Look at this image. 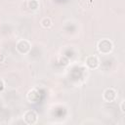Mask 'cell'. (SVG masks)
I'll use <instances>...</instances> for the list:
<instances>
[{"instance_id":"4fadbf2b","label":"cell","mask_w":125,"mask_h":125,"mask_svg":"<svg viewBox=\"0 0 125 125\" xmlns=\"http://www.w3.org/2000/svg\"><path fill=\"white\" fill-rule=\"evenodd\" d=\"M24 1H27V2H28V1H30V0H24Z\"/></svg>"},{"instance_id":"3957f363","label":"cell","mask_w":125,"mask_h":125,"mask_svg":"<svg viewBox=\"0 0 125 125\" xmlns=\"http://www.w3.org/2000/svg\"><path fill=\"white\" fill-rule=\"evenodd\" d=\"M30 48H31L30 43L25 39H21L16 44V49L20 54H23V55L27 54L30 51Z\"/></svg>"},{"instance_id":"ba28073f","label":"cell","mask_w":125,"mask_h":125,"mask_svg":"<svg viewBox=\"0 0 125 125\" xmlns=\"http://www.w3.org/2000/svg\"><path fill=\"white\" fill-rule=\"evenodd\" d=\"M27 7H28L30 10L35 11V10H37V9L39 8V1H38V0H30V1H28V3H27Z\"/></svg>"},{"instance_id":"7a4b0ae2","label":"cell","mask_w":125,"mask_h":125,"mask_svg":"<svg viewBox=\"0 0 125 125\" xmlns=\"http://www.w3.org/2000/svg\"><path fill=\"white\" fill-rule=\"evenodd\" d=\"M22 118H23V121L24 123L28 124V125H33V124H36L37 121H38V114L36 113V111L34 110H26L23 115H22Z\"/></svg>"},{"instance_id":"5b68a950","label":"cell","mask_w":125,"mask_h":125,"mask_svg":"<svg viewBox=\"0 0 125 125\" xmlns=\"http://www.w3.org/2000/svg\"><path fill=\"white\" fill-rule=\"evenodd\" d=\"M85 62H86L87 67L90 68V69H96V68H98L99 65H100V60H99V58H98L97 56H95V55L88 56V57L86 58Z\"/></svg>"},{"instance_id":"6da1fadb","label":"cell","mask_w":125,"mask_h":125,"mask_svg":"<svg viewBox=\"0 0 125 125\" xmlns=\"http://www.w3.org/2000/svg\"><path fill=\"white\" fill-rule=\"evenodd\" d=\"M97 49H98L99 53H101L103 55H107L113 50V44L109 39L104 38L98 42Z\"/></svg>"},{"instance_id":"30bf717a","label":"cell","mask_w":125,"mask_h":125,"mask_svg":"<svg viewBox=\"0 0 125 125\" xmlns=\"http://www.w3.org/2000/svg\"><path fill=\"white\" fill-rule=\"evenodd\" d=\"M124 105H125V102H124V101H122V102L120 103V110H121V112H122V113H124V112H125Z\"/></svg>"},{"instance_id":"52a82bcc","label":"cell","mask_w":125,"mask_h":125,"mask_svg":"<svg viewBox=\"0 0 125 125\" xmlns=\"http://www.w3.org/2000/svg\"><path fill=\"white\" fill-rule=\"evenodd\" d=\"M40 24H41V26L43 28H50L53 25V21H52V20L49 17H45V18H43L41 20Z\"/></svg>"},{"instance_id":"8992f818","label":"cell","mask_w":125,"mask_h":125,"mask_svg":"<svg viewBox=\"0 0 125 125\" xmlns=\"http://www.w3.org/2000/svg\"><path fill=\"white\" fill-rule=\"evenodd\" d=\"M39 97H40V94L39 92L36 90V89H31L28 94H27V99L28 101H30L31 103H35V102H38L39 101Z\"/></svg>"},{"instance_id":"8fae6325","label":"cell","mask_w":125,"mask_h":125,"mask_svg":"<svg viewBox=\"0 0 125 125\" xmlns=\"http://www.w3.org/2000/svg\"><path fill=\"white\" fill-rule=\"evenodd\" d=\"M4 89H5V82L2 79H0V92H2Z\"/></svg>"},{"instance_id":"277c9868","label":"cell","mask_w":125,"mask_h":125,"mask_svg":"<svg viewBox=\"0 0 125 125\" xmlns=\"http://www.w3.org/2000/svg\"><path fill=\"white\" fill-rule=\"evenodd\" d=\"M117 98V93L113 88H107L104 91L103 94V99L104 102L106 103H111L113 101H115Z\"/></svg>"},{"instance_id":"7c38bea8","label":"cell","mask_w":125,"mask_h":125,"mask_svg":"<svg viewBox=\"0 0 125 125\" xmlns=\"http://www.w3.org/2000/svg\"><path fill=\"white\" fill-rule=\"evenodd\" d=\"M4 61H5V56L2 53H0V63L4 62Z\"/></svg>"},{"instance_id":"9c48e42d","label":"cell","mask_w":125,"mask_h":125,"mask_svg":"<svg viewBox=\"0 0 125 125\" xmlns=\"http://www.w3.org/2000/svg\"><path fill=\"white\" fill-rule=\"evenodd\" d=\"M61 63L62 64H63V65H66V64H68V59L66 58V57H62V58H61Z\"/></svg>"}]
</instances>
